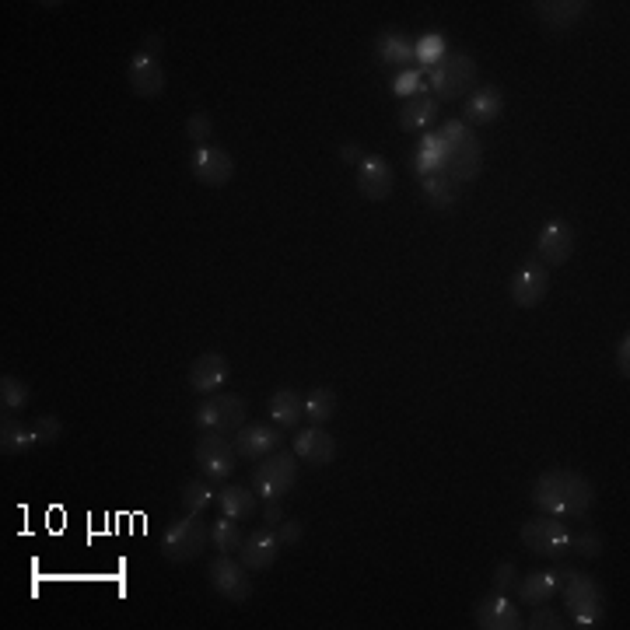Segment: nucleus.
<instances>
[{
  "instance_id": "16",
  "label": "nucleus",
  "mask_w": 630,
  "mask_h": 630,
  "mask_svg": "<svg viewBox=\"0 0 630 630\" xmlns=\"http://www.w3.org/2000/svg\"><path fill=\"white\" fill-rule=\"evenodd\" d=\"M574 256V228L567 221H546L536 238V259L546 266H564Z\"/></svg>"
},
{
  "instance_id": "20",
  "label": "nucleus",
  "mask_w": 630,
  "mask_h": 630,
  "mask_svg": "<svg viewBox=\"0 0 630 630\" xmlns=\"http://www.w3.org/2000/svg\"><path fill=\"white\" fill-rule=\"evenodd\" d=\"M126 84H130L133 95L140 98H158L165 91V67H161L158 56L137 53L126 63Z\"/></svg>"
},
{
  "instance_id": "35",
  "label": "nucleus",
  "mask_w": 630,
  "mask_h": 630,
  "mask_svg": "<svg viewBox=\"0 0 630 630\" xmlns=\"http://www.w3.org/2000/svg\"><path fill=\"white\" fill-rule=\"evenodd\" d=\"M427 88V81H424V70L420 67H403V70H396V77H392V95L396 98H403V102H410L413 95H420V91Z\"/></svg>"
},
{
  "instance_id": "36",
  "label": "nucleus",
  "mask_w": 630,
  "mask_h": 630,
  "mask_svg": "<svg viewBox=\"0 0 630 630\" xmlns=\"http://www.w3.org/2000/svg\"><path fill=\"white\" fill-rule=\"evenodd\" d=\"M28 396H32V389H28V382H21L18 375L0 378V406H4V413L21 410V406L28 403Z\"/></svg>"
},
{
  "instance_id": "9",
  "label": "nucleus",
  "mask_w": 630,
  "mask_h": 630,
  "mask_svg": "<svg viewBox=\"0 0 630 630\" xmlns=\"http://www.w3.org/2000/svg\"><path fill=\"white\" fill-rule=\"evenodd\" d=\"M245 424V399L242 396H210L200 403V410H196V427H200V434L214 431V434H235L238 427Z\"/></svg>"
},
{
  "instance_id": "31",
  "label": "nucleus",
  "mask_w": 630,
  "mask_h": 630,
  "mask_svg": "<svg viewBox=\"0 0 630 630\" xmlns=\"http://www.w3.org/2000/svg\"><path fill=\"white\" fill-rule=\"evenodd\" d=\"M179 504H182V511H189V515H207V511L217 504L214 483H210V480H189V483H182Z\"/></svg>"
},
{
  "instance_id": "33",
  "label": "nucleus",
  "mask_w": 630,
  "mask_h": 630,
  "mask_svg": "<svg viewBox=\"0 0 630 630\" xmlns=\"http://www.w3.org/2000/svg\"><path fill=\"white\" fill-rule=\"evenodd\" d=\"M305 417H308V424H315V427H326L329 420L336 417V392L329 389V385H319V389L308 392Z\"/></svg>"
},
{
  "instance_id": "13",
  "label": "nucleus",
  "mask_w": 630,
  "mask_h": 630,
  "mask_svg": "<svg viewBox=\"0 0 630 630\" xmlns=\"http://www.w3.org/2000/svg\"><path fill=\"white\" fill-rule=\"evenodd\" d=\"M231 445H235L238 459L259 462L263 455L284 448V431H280L273 420H270V424H242L235 434H231Z\"/></svg>"
},
{
  "instance_id": "24",
  "label": "nucleus",
  "mask_w": 630,
  "mask_h": 630,
  "mask_svg": "<svg viewBox=\"0 0 630 630\" xmlns=\"http://www.w3.org/2000/svg\"><path fill=\"white\" fill-rule=\"evenodd\" d=\"M518 602L525 606H539V602H550L560 592V571H532L518 581Z\"/></svg>"
},
{
  "instance_id": "4",
  "label": "nucleus",
  "mask_w": 630,
  "mask_h": 630,
  "mask_svg": "<svg viewBox=\"0 0 630 630\" xmlns=\"http://www.w3.org/2000/svg\"><path fill=\"white\" fill-rule=\"evenodd\" d=\"M210 546V525L203 515H182V518H172L168 522V529L161 532V557L172 560V564H189V560H196L203 550Z\"/></svg>"
},
{
  "instance_id": "2",
  "label": "nucleus",
  "mask_w": 630,
  "mask_h": 630,
  "mask_svg": "<svg viewBox=\"0 0 630 630\" xmlns=\"http://www.w3.org/2000/svg\"><path fill=\"white\" fill-rule=\"evenodd\" d=\"M560 599H564V616L571 627L592 630L602 627L609 616L606 588L585 571H560Z\"/></svg>"
},
{
  "instance_id": "45",
  "label": "nucleus",
  "mask_w": 630,
  "mask_h": 630,
  "mask_svg": "<svg viewBox=\"0 0 630 630\" xmlns=\"http://www.w3.org/2000/svg\"><path fill=\"white\" fill-rule=\"evenodd\" d=\"M340 158L343 161H361L364 154H361V144H354V140H350V144H343L340 147Z\"/></svg>"
},
{
  "instance_id": "10",
  "label": "nucleus",
  "mask_w": 630,
  "mask_h": 630,
  "mask_svg": "<svg viewBox=\"0 0 630 630\" xmlns=\"http://www.w3.org/2000/svg\"><path fill=\"white\" fill-rule=\"evenodd\" d=\"M207 581L221 599L245 602L252 595V574L242 560H231V553H221L207 564Z\"/></svg>"
},
{
  "instance_id": "44",
  "label": "nucleus",
  "mask_w": 630,
  "mask_h": 630,
  "mask_svg": "<svg viewBox=\"0 0 630 630\" xmlns=\"http://www.w3.org/2000/svg\"><path fill=\"white\" fill-rule=\"evenodd\" d=\"M616 371H620L623 378L630 375V336H623V340L616 343Z\"/></svg>"
},
{
  "instance_id": "11",
  "label": "nucleus",
  "mask_w": 630,
  "mask_h": 630,
  "mask_svg": "<svg viewBox=\"0 0 630 630\" xmlns=\"http://www.w3.org/2000/svg\"><path fill=\"white\" fill-rule=\"evenodd\" d=\"M392 189H396V168H392V161L382 158V154H364L357 161V193L364 200L378 203L389 200Z\"/></svg>"
},
{
  "instance_id": "43",
  "label": "nucleus",
  "mask_w": 630,
  "mask_h": 630,
  "mask_svg": "<svg viewBox=\"0 0 630 630\" xmlns=\"http://www.w3.org/2000/svg\"><path fill=\"white\" fill-rule=\"evenodd\" d=\"M259 518H263L266 529H277V525L284 522V508H280V501H263V508H259Z\"/></svg>"
},
{
  "instance_id": "17",
  "label": "nucleus",
  "mask_w": 630,
  "mask_h": 630,
  "mask_svg": "<svg viewBox=\"0 0 630 630\" xmlns=\"http://www.w3.org/2000/svg\"><path fill=\"white\" fill-rule=\"evenodd\" d=\"M504 112V95L497 84H476V91H469L462 98V123L466 126H490L497 123Z\"/></svg>"
},
{
  "instance_id": "34",
  "label": "nucleus",
  "mask_w": 630,
  "mask_h": 630,
  "mask_svg": "<svg viewBox=\"0 0 630 630\" xmlns=\"http://www.w3.org/2000/svg\"><path fill=\"white\" fill-rule=\"evenodd\" d=\"M242 529H238L235 518H217L214 525H210V543H214L217 553H238V546H242Z\"/></svg>"
},
{
  "instance_id": "39",
  "label": "nucleus",
  "mask_w": 630,
  "mask_h": 630,
  "mask_svg": "<svg viewBox=\"0 0 630 630\" xmlns=\"http://www.w3.org/2000/svg\"><path fill=\"white\" fill-rule=\"evenodd\" d=\"M35 438H39V445H56V441L63 438V420L56 417V413H42V417H35Z\"/></svg>"
},
{
  "instance_id": "37",
  "label": "nucleus",
  "mask_w": 630,
  "mask_h": 630,
  "mask_svg": "<svg viewBox=\"0 0 630 630\" xmlns=\"http://www.w3.org/2000/svg\"><path fill=\"white\" fill-rule=\"evenodd\" d=\"M522 627H529V630H564V627H571V623H567V616L560 613V609H553L550 602H539V606H532V616L522 623Z\"/></svg>"
},
{
  "instance_id": "32",
  "label": "nucleus",
  "mask_w": 630,
  "mask_h": 630,
  "mask_svg": "<svg viewBox=\"0 0 630 630\" xmlns=\"http://www.w3.org/2000/svg\"><path fill=\"white\" fill-rule=\"evenodd\" d=\"M448 56V42L441 32H424L417 42H413V67H420L427 74L431 67H438Z\"/></svg>"
},
{
  "instance_id": "5",
  "label": "nucleus",
  "mask_w": 630,
  "mask_h": 630,
  "mask_svg": "<svg viewBox=\"0 0 630 630\" xmlns=\"http://www.w3.org/2000/svg\"><path fill=\"white\" fill-rule=\"evenodd\" d=\"M427 88L434 91L438 102L466 98L469 91H476V60L469 53H452L448 49L445 60L427 70Z\"/></svg>"
},
{
  "instance_id": "12",
  "label": "nucleus",
  "mask_w": 630,
  "mask_h": 630,
  "mask_svg": "<svg viewBox=\"0 0 630 630\" xmlns=\"http://www.w3.org/2000/svg\"><path fill=\"white\" fill-rule=\"evenodd\" d=\"M189 168H193V179L210 189L228 186L231 175H235V161H231V154L221 151V147H210V144L193 147V154H189Z\"/></svg>"
},
{
  "instance_id": "23",
  "label": "nucleus",
  "mask_w": 630,
  "mask_h": 630,
  "mask_svg": "<svg viewBox=\"0 0 630 630\" xmlns=\"http://www.w3.org/2000/svg\"><path fill=\"white\" fill-rule=\"evenodd\" d=\"M585 11H588L585 0H543V4H536V18L543 21L550 32H567V28H574L585 18Z\"/></svg>"
},
{
  "instance_id": "30",
  "label": "nucleus",
  "mask_w": 630,
  "mask_h": 630,
  "mask_svg": "<svg viewBox=\"0 0 630 630\" xmlns=\"http://www.w3.org/2000/svg\"><path fill=\"white\" fill-rule=\"evenodd\" d=\"M420 189H424L427 203L434 210H452L459 203V182L448 179L445 172H434V175H417Z\"/></svg>"
},
{
  "instance_id": "40",
  "label": "nucleus",
  "mask_w": 630,
  "mask_h": 630,
  "mask_svg": "<svg viewBox=\"0 0 630 630\" xmlns=\"http://www.w3.org/2000/svg\"><path fill=\"white\" fill-rule=\"evenodd\" d=\"M186 133H189V140L200 147V144H207V140H210V133H214V123H210L207 112H193V116L186 119Z\"/></svg>"
},
{
  "instance_id": "15",
  "label": "nucleus",
  "mask_w": 630,
  "mask_h": 630,
  "mask_svg": "<svg viewBox=\"0 0 630 630\" xmlns=\"http://www.w3.org/2000/svg\"><path fill=\"white\" fill-rule=\"evenodd\" d=\"M473 620L480 630H522V609L508 599L504 592H490L476 602Z\"/></svg>"
},
{
  "instance_id": "25",
  "label": "nucleus",
  "mask_w": 630,
  "mask_h": 630,
  "mask_svg": "<svg viewBox=\"0 0 630 630\" xmlns=\"http://www.w3.org/2000/svg\"><path fill=\"white\" fill-rule=\"evenodd\" d=\"M217 508H221L224 518H235V522H245V518L259 515V494L252 487H224L217 494Z\"/></svg>"
},
{
  "instance_id": "27",
  "label": "nucleus",
  "mask_w": 630,
  "mask_h": 630,
  "mask_svg": "<svg viewBox=\"0 0 630 630\" xmlns=\"http://www.w3.org/2000/svg\"><path fill=\"white\" fill-rule=\"evenodd\" d=\"M270 420L277 427H298L305 420V396H298L294 389H277L270 396Z\"/></svg>"
},
{
  "instance_id": "7",
  "label": "nucleus",
  "mask_w": 630,
  "mask_h": 630,
  "mask_svg": "<svg viewBox=\"0 0 630 630\" xmlns=\"http://www.w3.org/2000/svg\"><path fill=\"white\" fill-rule=\"evenodd\" d=\"M518 536H522L525 550L539 553V557H546V560H560L571 553V529H567L557 515H546V511L543 515L525 518Z\"/></svg>"
},
{
  "instance_id": "14",
  "label": "nucleus",
  "mask_w": 630,
  "mask_h": 630,
  "mask_svg": "<svg viewBox=\"0 0 630 630\" xmlns=\"http://www.w3.org/2000/svg\"><path fill=\"white\" fill-rule=\"evenodd\" d=\"M546 294H550V266L539 259H525L511 277V301L518 308H536Z\"/></svg>"
},
{
  "instance_id": "1",
  "label": "nucleus",
  "mask_w": 630,
  "mask_h": 630,
  "mask_svg": "<svg viewBox=\"0 0 630 630\" xmlns=\"http://www.w3.org/2000/svg\"><path fill=\"white\" fill-rule=\"evenodd\" d=\"M532 504L557 518H588L595 501V487L578 469H546L532 480Z\"/></svg>"
},
{
  "instance_id": "19",
  "label": "nucleus",
  "mask_w": 630,
  "mask_h": 630,
  "mask_svg": "<svg viewBox=\"0 0 630 630\" xmlns=\"http://www.w3.org/2000/svg\"><path fill=\"white\" fill-rule=\"evenodd\" d=\"M291 452L298 455L301 462H308V466H329V462L336 459V438L326 431V427L308 424L294 434Z\"/></svg>"
},
{
  "instance_id": "41",
  "label": "nucleus",
  "mask_w": 630,
  "mask_h": 630,
  "mask_svg": "<svg viewBox=\"0 0 630 630\" xmlns=\"http://www.w3.org/2000/svg\"><path fill=\"white\" fill-rule=\"evenodd\" d=\"M515 585H518V567L515 564H497L494 567V578H490V592H504V595H508Z\"/></svg>"
},
{
  "instance_id": "8",
  "label": "nucleus",
  "mask_w": 630,
  "mask_h": 630,
  "mask_svg": "<svg viewBox=\"0 0 630 630\" xmlns=\"http://www.w3.org/2000/svg\"><path fill=\"white\" fill-rule=\"evenodd\" d=\"M235 462H238V452L228 441V434H214V431L200 434V441H196V466H200L203 480L210 483L231 480Z\"/></svg>"
},
{
  "instance_id": "46",
  "label": "nucleus",
  "mask_w": 630,
  "mask_h": 630,
  "mask_svg": "<svg viewBox=\"0 0 630 630\" xmlns=\"http://www.w3.org/2000/svg\"><path fill=\"white\" fill-rule=\"evenodd\" d=\"M140 53H147V56H161V35H147L144 46H140Z\"/></svg>"
},
{
  "instance_id": "6",
  "label": "nucleus",
  "mask_w": 630,
  "mask_h": 630,
  "mask_svg": "<svg viewBox=\"0 0 630 630\" xmlns=\"http://www.w3.org/2000/svg\"><path fill=\"white\" fill-rule=\"evenodd\" d=\"M298 483V455H287L284 448L263 455L252 469V490L259 494V501H284Z\"/></svg>"
},
{
  "instance_id": "38",
  "label": "nucleus",
  "mask_w": 630,
  "mask_h": 630,
  "mask_svg": "<svg viewBox=\"0 0 630 630\" xmlns=\"http://www.w3.org/2000/svg\"><path fill=\"white\" fill-rule=\"evenodd\" d=\"M606 550V539L599 536V532H578V536H571V553H578V557L585 560H595L599 553Z\"/></svg>"
},
{
  "instance_id": "26",
  "label": "nucleus",
  "mask_w": 630,
  "mask_h": 630,
  "mask_svg": "<svg viewBox=\"0 0 630 630\" xmlns=\"http://www.w3.org/2000/svg\"><path fill=\"white\" fill-rule=\"evenodd\" d=\"M445 137H441L438 130H427L424 137H420L417 151H413V168H417V175H434V172H445Z\"/></svg>"
},
{
  "instance_id": "21",
  "label": "nucleus",
  "mask_w": 630,
  "mask_h": 630,
  "mask_svg": "<svg viewBox=\"0 0 630 630\" xmlns=\"http://www.w3.org/2000/svg\"><path fill=\"white\" fill-rule=\"evenodd\" d=\"M280 557V539L273 529H266V525H259L252 536L242 539V546H238V560H242L249 571H270L273 564H277Z\"/></svg>"
},
{
  "instance_id": "28",
  "label": "nucleus",
  "mask_w": 630,
  "mask_h": 630,
  "mask_svg": "<svg viewBox=\"0 0 630 630\" xmlns=\"http://www.w3.org/2000/svg\"><path fill=\"white\" fill-rule=\"evenodd\" d=\"M32 445H39V438H35V427L25 424V420L18 417H7L0 420V452L4 455H25Z\"/></svg>"
},
{
  "instance_id": "42",
  "label": "nucleus",
  "mask_w": 630,
  "mask_h": 630,
  "mask_svg": "<svg viewBox=\"0 0 630 630\" xmlns=\"http://www.w3.org/2000/svg\"><path fill=\"white\" fill-rule=\"evenodd\" d=\"M273 532H277L280 546H298V543H301V536H305V525H301L298 518H287V515H284V522H280Z\"/></svg>"
},
{
  "instance_id": "29",
  "label": "nucleus",
  "mask_w": 630,
  "mask_h": 630,
  "mask_svg": "<svg viewBox=\"0 0 630 630\" xmlns=\"http://www.w3.org/2000/svg\"><path fill=\"white\" fill-rule=\"evenodd\" d=\"M375 56H378V63H385V67L403 70V67H410V63H413V42H406L399 32L385 28V32L375 39Z\"/></svg>"
},
{
  "instance_id": "22",
  "label": "nucleus",
  "mask_w": 630,
  "mask_h": 630,
  "mask_svg": "<svg viewBox=\"0 0 630 630\" xmlns=\"http://www.w3.org/2000/svg\"><path fill=\"white\" fill-rule=\"evenodd\" d=\"M438 98L431 95V91H420V95H413L410 102H403V109H399V126H403L406 133H427L434 130V119H438Z\"/></svg>"
},
{
  "instance_id": "18",
  "label": "nucleus",
  "mask_w": 630,
  "mask_h": 630,
  "mask_svg": "<svg viewBox=\"0 0 630 630\" xmlns=\"http://www.w3.org/2000/svg\"><path fill=\"white\" fill-rule=\"evenodd\" d=\"M228 357L217 354V350H207V354H200L193 364H189L186 378H189V389L200 392V396H214V392H221V385L228 382Z\"/></svg>"
},
{
  "instance_id": "3",
  "label": "nucleus",
  "mask_w": 630,
  "mask_h": 630,
  "mask_svg": "<svg viewBox=\"0 0 630 630\" xmlns=\"http://www.w3.org/2000/svg\"><path fill=\"white\" fill-rule=\"evenodd\" d=\"M438 133L445 137V147H448L445 175L459 182V186L473 182L483 168V147H480V140H476L473 126H466L462 119H448V123L438 126Z\"/></svg>"
}]
</instances>
